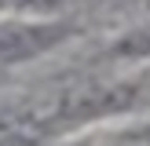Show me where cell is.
I'll return each mask as SVG.
<instances>
[{
  "instance_id": "obj_1",
  "label": "cell",
  "mask_w": 150,
  "mask_h": 146,
  "mask_svg": "<svg viewBox=\"0 0 150 146\" xmlns=\"http://www.w3.org/2000/svg\"><path fill=\"white\" fill-rule=\"evenodd\" d=\"M139 84H103V88H81V91H70L66 99L55 102L51 110V121L55 124H81V121H95V117H110L121 113V110H132L139 102Z\"/></svg>"
},
{
  "instance_id": "obj_2",
  "label": "cell",
  "mask_w": 150,
  "mask_h": 146,
  "mask_svg": "<svg viewBox=\"0 0 150 146\" xmlns=\"http://www.w3.org/2000/svg\"><path fill=\"white\" fill-rule=\"evenodd\" d=\"M62 36V26H0V62H26Z\"/></svg>"
},
{
  "instance_id": "obj_3",
  "label": "cell",
  "mask_w": 150,
  "mask_h": 146,
  "mask_svg": "<svg viewBox=\"0 0 150 146\" xmlns=\"http://www.w3.org/2000/svg\"><path fill=\"white\" fill-rule=\"evenodd\" d=\"M70 0H0V11H59Z\"/></svg>"
},
{
  "instance_id": "obj_4",
  "label": "cell",
  "mask_w": 150,
  "mask_h": 146,
  "mask_svg": "<svg viewBox=\"0 0 150 146\" xmlns=\"http://www.w3.org/2000/svg\"><path fill=\"white\" fill-rule=\"evenodd\" d=\"M117 51H121V55H146V51H150V29H143V33H132Z\"/></svg>"
},
{
  "instance_id": "obj_5",
  "label": "cell",
  "mask_w": 150,
  "mask_h": 146,
  "mask_svg": "<svg viewBox=\"0 0 150 146\" xmlns=\"http://www.w3.org/2000/svg\"><path fill=\"white\" fill-rule=\"evenodd\" d=\"M0 146H37V139L26 131H7V135H0Z\"/></svg>"
}]
</instances>
